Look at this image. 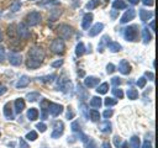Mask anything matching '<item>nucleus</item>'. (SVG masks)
<instances>
[{"label":"nucleus","mask_w":158,"mask_h":148,"mask_svg":"<svg viewBox=\"0 0 158 148\" xmlns=\"http://www.w3.org/2000/svg\"><path fill=\"white\" fill-rule=\"evenodd\" d=\"M46 57L44 49L41 46H33L30 48L28 53H27V59H26V65L28 69H36L38 68L43 59Z\"/></svg>","instance_id":"obj_1"},{"label":"nucleus","mask_w":158,"mask_h":148,"mask_svg":"<svg viewBox=\"0 0 158 148\" xmlns=\"http://www.w3.org/2000/svg\"><path fill=\"white\" fill-rule=\"evenodd\" d=\"M57 33H58V36H59V38H62V39H69L72 36H73V28H72V26H69V25H67V23H60L58 27H57Z\"/></svg>","instance_id":"obj_2"},{"label":"nucleus","mask_w":158,"mask_h":148,"mask_svg":"<svg viewBox=\"0 0 158 148\" xmlns=\"http://www.w3.org/2000/svg\"><path fill=\"white\" fill-rule=\"evenodd\" d=\"M123 37L126 41L128 42H135L137 41L138 38V30H137V26L132 25V26H128L123 30Z\"/></svg>","instance_id":"obj_3"},{"label":"nucleus","mask_w":158,"mask_h":148,"mask_svg":"<svg viewBox=\"0 0 158 148\" xmlns=\"http://www.w3.org/2000/svg\"><path fill=\"white\" fill-rule=\"evenodd\" d=\"M51 51L56 54H63L65 51V44L62 38H56L51 43Z\"/></svg>","instance_id":"obj_4"},{"label":"nucleus","mask_w":158,"mask_h":148,"mask_svg":"<svg viewBox=\"0 0 158 148\" xmlns=\"http://www.w3.org/2000/svg\"><path fill=\"white\" fill-rule=\"evenodd\" d=\"M41 18H42V16H41L40 12L32 11V12H28L26 15L25 20H26V25L27 26H36V25H38L41 22Z\"/></svg>","instance_id":"obj_5"},{"label":"nucleus","mask_w":158,"mask_h":148,"mask_svg":"<svg viewBox=\"0 0 158 148\" xmlns=\"http://www.w3.org/2000/svg\"><path fill=\"white\" fill-rule=\"evenodd\" d=\"M63 112V106L60 104H56V102H49L48 104V113H51L53 117L60 115Z\"/></svg>","instance_id":"obj_6"},{"label":"nucleus","mask_w":158,"mask_h":148,"mask_svg":"<svg viewBox=\"0 0 158 148\" xmlns=\"http://www.w3.org/2000/svg\"><path fill=\"white\" fill-rule=\"evenodd\" d=\"M64 132V125L62 121H56L53 126V132H52V138H59Z\"/></svg>","instance_id":"obj_7"},{"label":"nucleus","mask_w":158,"mask_h":148,"mask_svg":"<svg viewBox=\"0 0 158 148\" xmlns=\"http://www.w3.org/2000/svg\"><path fill=\"white\" fill-rule=\"evenodd\" d=\"M79 137H80V141L83 142L85 148H98L96 143L94 142V139L91 137H89V136H86V134H84L81 132H79Z\"/></svg>","instance_id":"obj_8"},{"label":"nucleus","mask_w":158,"mask_h":148,"mask_svg":"<svg viewBox=\"0 0 158 148\" xmlns=\"http://www.w3.org/2000/svg\"><path fill=\"white\" fill-rule=\"evenodd\" d=\"M16 32H17V36L20 37V38H23V39H26V38H28V36H30V31H28V28H27V25L26 23H23V22H21V23H19L17 26H16Z\"/></svg>","instance_id":"obj_9"},{"label":"nucleus","mask_w":158,"mask_h":148,"mask_svg":"<svg viewBox=\"0 0 158 148\" xmlns=\"http://www.w3.org/2000/svg\"><path fill=\"white\" fill-rule=\"evenodd\" d=\"M9 62H10L11 65H15V67L21 65V63H22L21 54H19L16 52H10L9 53Z\"/></svg>","instance_id":"obj_10"},{"label":"nucleus","mask_w":158,"mask_h":148,"mask_svg":"<svg viewBox=\"0 0 158 148\" xmlns=\"http://www.w3.org/2000/svg\"><path fill=\"white\" fill-rule=\"evenodd\" d=\"M135 16H136V11H135L133 9H128V10L122 15V17H121L120 22H121V23H127L128 21L133 20V18H135Z\"/></svg>","instance_id":"obj_11"},{"label":"nucleus","mask_w":158,"mask_h":148,"mask_svg":"<svg viewBox=\"0 0 158 148\" xmlns=\"http://www.w3.org/2000/svg\"><path fill=\"white\" fill-rule=\"evenodd\" d=\"M93 18H94L93 14H90V12L85 14L84 17H83V21H81V28L83 30H89V27H90V25L93 22Z\"/></svg>","instance_id":"obj_12"},{"label":"nucleus","mask_w":158,"mask_h":148,"mask_svg":"<svg viewBox=\"0 0 158 148\" xmlns=\"http://www.w3.org/2000/svg\"><path fill=\"white\" fill-rule=\"evenodd\" d=\"M118 70H120L121 74L127 75V74L131 72V65H130V63H128L126 59H122V60L120 62V64H118Z\"/></svg>","instance_id":"obj_13"},{"label":"nucleus","mask_w":158,"mask_h":148,"mask_svg":"<svg viewBox=\"0 0 158 148\" xmlns=\"http://www.w3.org/2000/svg\"><path fill=\"white\" fill-rule=\"evenodd\" d=\"M102 30H104V23L98 22V23H95L91 28H89V36H90V37H94V36L99 35Z\"/></svg>","instance_id":"obj_14"},{"label":"nucleus","mask_w":158,"mask_h":148,"mask_svg":"<svg viewBox=\"0 0 158 148\" xmlns=\"http://www.w3.org/2000/svg\"><path fill=\"white\" fill-rule=\"evenodd\" d=\"M38 6H43V7H51V6H59L60 2L59 0H41L37 2Z\"/></svg>","instance_id":"obj_15"},{"label":"nucleus","mask_w":158,"mask_h":148,"mask_svg":"<svg viewBox=\"0 0 158 148\" xmlns=\"http://www.w3.org/2000/svg\"><path fill=\"white\" fill-rule=\"evenodd\" d=\"M99 84V79L96 76H86L84 80V85L86 88H94Z\"/></svg>","instance_id":"obj_16"},{"label":"nucleus","mask_w":158,"mask_h":148,"mask_svg":"<svg viewBox=\"0 0 158 148\" xmlns=\"http://www.w3.org/2000/svg\"><path fill=\"white\" fill-rule=\"evenodd\" d=\"M48 104H49V101H47V100H42L41 101V117H42V120H46L47 118V116H48Z\"/></svg>","instance_id":"obj_17"},{"label":"nucleus","mask_w":158,"mask_h":148,"mask_svg":"<svg viewBox=\"0 0 158 148\" xmlns=\"http://www.w3.org/2000/svg\"><path fill=\"white\" fill-rule=\"evenodd\" d=\"M152 16H153V12L152 11H148V10H144V9H141L139 10V18H141V21L146 22L149 18H152Z\"/></svg>","instance_id":"obj_18"},{"label":"nucleus","mask_w":158,"mask_h":148,"mask_svg":"<svg viewBox=\"0 0 158 148\" xmlns=\"http://www.w3.org/2000/svg\"><path fill=\"white\" fill-rule=\"evenodd\" d=\"M14 104H15V110H16L17 113H20V112L23 111V109H25V100H23V99L19 97V99L15 100Z\"/></svg>","instance_id":"obj_19"},{"label":"nucleus","mask_w":158,"mask_h":148,"mask_svg":"<svg viewBox=\"0 0 158 148\" xmlns=\"http://www.w3.org/2000/svg\"><path fill=\"white\" fill-rule=\"evenodd\" d=\"M28 83H30V79H28V76L27 75H22L20 79H19V81L16 83V88H26L27 85H28Z\"/></svg>","instance_id":"obj_20"},{"label":"nucleus","mask_w":158,"mask_h":148,"mask_svg":"<svg viewBox=\"0 0 158 148\" xmlns=\"http://www.w3.org/2000/svg\"><path fill=\"white\" fill-rule=\"evenodd\" d=\"M107 47H109V49H110L112 53L120 52V51L122 49V46H121L118 42H109V43H107Z\"/></svg>","instance_id":"obj_21"},{"label":"nucleus","mask_w":158,"mask_h":148,"mask_svg":"<svg viewBox=\"0 0 158 148\" xmlns=\"http://www.w3.org/2000/svg\"><path fill=\"white\" fill-rule=\"evenodd\" d=\"M27 117H28L30 121H35V120L38 117V110L35 109V107L28 109V111H27Z\"/></svg>","instance_id":"obj_22"},{"label":"nucleus","mask_w":158,"mask_h":148,"mask_svg":"<svg viewBox=\"0 0 158 148\" xmlns=\"http://www.w3.org/2000/svg\"><path fill=\"white\" fill-rule=\"evenodd\" d=\"M142 38H143V42H144V43H148V42H151V39H152L151 32H149V30H148L147 27H143V28H142Z\"/></svg>","instance_id":"obj_23"},{"label":"nucleus","mask_w":158,"mask_h":148,"mask_svg":"<svg viewBox=\"0 0 158 148\" xmlns=\"http://www.w3.org/2000/svg\"><path fill=\"white\" fill-rule=\"evenodd\" d=\"M112 7L114 9H117V10H123L127 7L126 2L123 0H114L112 1Z\"/></svg>","instance_id":"obj_24"},{"label":"nucleus","mask_w":158,"mask_h":148,"mask_svg":"<svg viewBox=\"0 0 158 148\" xmlns=\"http://www.w3.org/2000/svg\"><path fill=\"white\" fill-rule=\"evenodd\" d=\"M7 35H9V37H10L11 39H14V38H16V37H17V32H16V25L11 23V25L7 27Z\"/></svg>","instance_id":"obj_25"},{"label":"nucleus","mask_w":158,"mask_h":148,"mask_svg":"<svg viewBox=\"0 0 158 148\" xmlns=\"http://www.w3.org/2000/svg\"><path fill=\"white\" fill-rule=\"evenodd\" d=\"M100 131L101 132H104V133H110L111 132V123L106 120V121H104L101 125H100Z\"/></svg>","instance_id":"obj_26"},{"label":"nucleus","mask_w":158,"mask_h":148,"mask_svg":"<svg viewBox=\"0 0 158 148\" xmlns=\"http://www.w3.org/2000/svg\"><path fill=\"white\" fill-rule=\"evenodd\" d=\"M101 105H102V101H101V99H100L99 96H93V97H91V100H90V106H91V107L98 109V107H100Z\"/></svg>","instance_id":"obj_27"},{"label":"nucleus","mask_w":158,"mask_h":148,"mask_svg":"<svg viewBox=\"0 0 158 148\" xmlns=\"http://www.w3.org/2000/svg\"><path fill=\"white\" fill-rule=\"evenodd\" d=\"M85 53V47H84V43L83 42H79L75 47V54L77 57H81L83 54Z\"/></svg>","instance_id":"obj_28"},{"label":"nucleus","mask_w":158,"mask_h":148,"mask_svg":"<svg viewBox=\"0 0 158 148\" xmlns=\"http://www.w3.org/2000/svg\"><path fill=\"white\" fill-rule=\"evenodd\" d=\"M127 97L131 99V100H136V99H138V91H137L136 89H133V88L127 89Z\"/></svg>","instance_id":"obj_29"},{"label":"nucleus","mask_w":158,"mask_h":148,"mask_svg":"<svg viewBox=\"0 0 158 148\" xmlns=\"http://www.w3.org/2000/svg\"><path fill=\"white\" fill-rule=\"evenodd\" d=\"M139 144H141V141L137 136H132L130 138V146L131 148H139Z\"/></svg>","instance_id":"obj_30"},{"label":"nucleus","mask_w":158,"mask_h":148,"mask_svg":"<svg viewBox=\"0 0 158 148\" xmlns=\"http://www.w3.org/2000/svg\"><path fill=\"white\" fill-rule=\"evenodd\" d=\"M107 90H109V84L107 83H102L96 88V92L98 94H106Z\"/></svg>","instance_id":"obj_31"},{"label":"nucleus","mask_w":158,"mask_h":148,"mask_svg":"<svg viewBox=\"0 0 158 148\" xmlns=\"http://www.w3.org/2000/svg\"><path fill=\"white\" fill-rule=\"evenodd\" d=\"M4 115H5L7 118H10V120H12V118H14V115H12V111H11V106H10V104H5V106H4Z\"/></svg>","instance_id":"obj_32"},{"label":"nucleus","mask_w":158,"mask_h":148,"mask_svg":"<svg viewBox=\"0 0 158 148\" xmlns=\"http://www.w3.org/2000/svg\"><path fill=\"white\" fill-rule=\"evenodd\" d=\"M78 94H79V97L81 100H84L85 97H88V91L85 89H83V86L80 84H78Z\"/></svg>","instance_id":"obj_33"},{"label":"nucleus","mask_w":158,"mask_h":148,"mask_svg":"<svg viewBox=\"0 0 158 148\" xmlns=\"http://www.w3.org/2000/svg\"><path fill=\"white\" fill-rule=\"evenodd\" d=\"M90 120L94 121V122H96V121L100 120V113H99L98 110H94V109L90 110Z\"/></svg>","instance_id":"obj_34"},{"label":"nucleus","mask_w":158,"mask_h":148,"mask_svg":"<svg viewBox=\"0 0 158 148\" xmlns=\"http://www.w3.org/2000/svg\"><path fill=\"white\" fill-rule=\"evenodd\" d=\"M98 5H99V0H89V2H86L85 7H86V10H94Z\"/></svg>","instance_id":"obj_35"},{"label":"nucleus","mask_w":158,"mask_h":148,"mask_svg":"<svg viewBox=\"0 0 158 148\" xmlns=\"http://www.w3.org/2000/svg\"><path fill=\"white\" fill-rule=\"evenodd\" d=\"M20 7H21V1H20V0H14V2H12V4H11V6H10V9H11V11H12V12L19 11V10H20Z\"/></svg>","instance_id":"obj_36"},{"label":"nucleus","mask_w":158,"mask_h":148,"mask_svg":"<svg viewBox=\"0 0 158 148\" xmlns=\"http://www.w3.org/2000/svg\"><path fill=\"white\" fill-rule=\"evenodd\" d=\"M110 42V37L109 36H102V38H101V41H100V46H99V52H102L104 49V44H107Z\"/></svg>","instance_id":"obj_37"},{"label":"nucleus","mask_w":158,"mask_h":148,"mask_svg":"<svg viewBox=\"0 0 158 148\" xmlns=\"http://www.w3.org/2000/svg\"><path fill=\"white\" fill-rule=\"evenodd\" d=\"M26 99H27L30 102H33V101H36L37 99H40V94H38V92H30V94L26 95Z\"/></svg>","instance_id":"obj_38"},{"label":"nucleus","mask_w":158,"mask_h":148,"mask_svg":"<svg viewBox=\"0 0 158 148\" xmlns=\"http://www.w3.org/2000/svg\"><path fill=\"white\" fill-rule=\"evenodd\" d=\"M104 104H105V106H114V105H116L117 104V100L116 99H114V97H106L105 99V101H104Z\"/></svg>","instance_id":"obj_39"},{"label":"nucleus","mask_w":158,"mask_h":148,"mask_svg":"<svg viewBox=\"0 0 158 148\" xmlns=\"http://www.w3.org/2000/svg\"><path fill=\"white\" fill-rule=\"evenodd\" d=\"M54 78H56V74H51V75L41 76V78H38V80H41V81H43V83H49V81H52Z\"/></svg>","instance_id":"obj_40"},{"label":"nucleus","mask_w":158,"mask_h":148,"mask_svg":"<svg viewBox=\"0 0 158 148\" xmlns=\"http://www.w3.org/2000/svg\"><path fill=\"white\" fill-rule=\"evenodd\" d=\"M112 94H114V96H116V97H118V99H122V97H123L122 90H121V89H117V86H115V88L112 89Z\"/></svg>","instance_id":"obj_41"},{"label":"nucleus","mask_w":158,"mask_h":148,"mask_svg":"<svg viewBox=\"0 0 158 148\" xmlns=\"http://www.w3.org/2000/svg\"><path fill=\"white\" fill-rule=\"evenodd\" d=\"M26 138L28 141H36L37 139V132L36 131H30L27 134H26Z\"/></svg>","instance_id":"obj_42"},{"label":"nucleus","mask_w":158,"mask_h":148,"mask_svg":"<svg viewBox=\"0 0 158 148\" xmlns=\"http://www.w3.org/2000/svg\"><path fill=\"white\" fill-rule=\"evenodd\" d=\"M146 83H147V79H146L144 76H141V78H138V80L136 81V84H137V86H138V88H144Z\"/></svg>","instance_id":"obj_43"},{"label":"nucleus","mask_w":158,"mask_h":148,"mask_svg":"<svg viewBox=\"0 0 158 148\" xmlns=\"http://www.w3.org/2000/svg\"><path fill=\"white\" fill-rule=\"evenodd\" d=\"M80 111L83 112V115H84V117H85V118H89V113H88V107H86V105H85L84 102H81V104H80Z\"/></svg>","instance_id":"obj_44"},{"label":"nucleus","mask_w":158,"mask_h":148,"mask_svg":"<svg viewBox=\"0 0 158 148\" xmlns=\"http://www.w3.org/2000/svg\"><path fill=\"white\" fill-rule=\"evenodd\" d=\"M70 127H72V131H73V132H78V133L81 132V130H80V125H79L78 121H74V122L72 123Z\"/></svg>","instance_id":"obj_45"},{"label":"nucleus","mask_w":158,"mask_h":148,"mask_svg":"<svg viewBox=\"0 0 158 148\" xmlns=\"http://www.w3.org/2000/svg\"><path fill=\"white\" fill-rule=\"evenodd\" d=\"M36 128H37L40 132H46L47 126H46L43 122H40V123H37V125H36Z\"/></svg>","instance_id":"obj_46"},{"label":"nucleus","mask_w":158,"mask_h":148,"mask_svg":"<svg viewBox=\"0 0 158 148\" xmlns=\"http://www.w3.org/2000/svg\"><path fill=\"white\" fill-rule=\"evenodd\" d=\"M62 65H63V59H58V60H56V62L52 63V67L53 68H59Z\"/></svg>","instance_id":"obj_47"},{"label":"nucleus","mask_w":158,"mask_h":148,"mask_svg":"<svg viewBox=\"0 0 158 148\" xmlns=\"http://www.w3.org/2000/svg\"><path fill=\"white\" fill-rule=\"evenodd\" d=\"M111 84H112L114 86H117V85H120V84H121V80H120V78H117V76H114V78L111 79Z\"/></svg>","instance_id":"obj_48"},{"label":"nucleus","mask_w":158,"mask_h":148,"mask_svg":"<svg viewBox=\"0 0 158 148\" xmlns=\"http://www.w3.org/2000/svg\"><path fill=\"white\" fill-rule=\"evenodd\" d=\"M106 72H107L109 74L114 73V72H115V65H114V64H111V63H110V64H107V65H106Z\"/></svg>","instance_id":"obj_49"},{"label":"nucleus","mask_w":158,"mask_h":148,"mask_svg":"<svg viewBox=\"0 0 158 148\" xmlns=\"http://www.w3.org/2000/svg\"><path fill=\"white\" fill-rule=\"evenodd\" d=\"M4 59H5V48L0 46V63L4 62Z\"/></svg>","instance_id":"obj_50"},{"label":"nucleus","mask_w":158,"mask_h":148,"mask_svg":"<svg viewBox=\"0 0 158 148\" xmlns=\"http://www.w3.org/2000/svg\"><path fill=\"white\" fill-rule=\"evenodd\" d=\"M112 113H114V112H112V110H105L102 115H104V117H105V118H109L110 116H112Z\"/></svg>","instance_id":"obj_51"},{"label":"nucleus","mask_w":158,"mask_h":148,"mask_svg":"<svg viewBox=\"0 0 158 148\" xmlns=\"http://www.w3.org/2000/svg\"><path fill=\"white\" fill-rule=\"evenodd\" d=\"M20 148H30V147H28V144L25 142V139H23V138H20Z\"/></svg>","instance_id":"obj_52"},{"label":"nucleus","mask_w":158,"mask_h":148,"mask_svg":"<svg viewBox=\"0 0 158 148\" xmlns=\"http://www.w3.org/2000/svg\"><path fill=\"white\" fill-rule=\"evenodd\" d=\"M114 143H115V146H116V147H118V146H120V143H121V137L115 136V137H114Z\"/></svg>","instance_id":"obj_53"},{"label":"nucleus","mask_w":158,"mask_h":148,"mask_svg":"<svg viewBox=\"0 0 158 148\" xmlns=\"http://www.w3.org/2000/svg\"><path fill=\"white\" fill-rule=\"evenodd\" d=\"M142 2L146 5V6H152L154 4V0H142Z\"/></svg>","instance_id":"obj_54"},{"label":"nucleus","mask_w":158,"mask_h":148,"mask_svg":"<svg viewBox=\"0 0 158 148\" xmlns=\"http://www.w3.org/2000/svg\"><path fill=\"white\" fill-rule=\"evenodd\" d=\"M142 148H152V144H151V142H149V141H144V142H143V146H142Z\"/></svg>","instance_id":"obj_55"},{"label":"nucleus","mask_w":158,"mask_h":148,"mask_svg":"<svg viewBox=\"0 0 158 148\" xmlns=\"http://www.w3.org/2000/svg\"><path fill=\"white\" fill-rule=\"evenodd\" d=\"M146 76L149 78V80H154V74L151 72H146Z\"/></svg>","instance_id":"obj_56"},{"label":"nucleus","mask_w":158,"mask_h":148,"mask_svg":"<svg viewBox=\"0 0 158 148\" xmlns=\"http://www.w3.org/2000/svg\"><path fill=\"white\" fill-rule=\"evenodd\" d=\"M73 116H74L73 111L70 110V107H68V113H67V117H68V118H73Z\"/></svg>","instance_id":"obj_57"},{"label":"nucleus","mask_w":158,"mask_h":148,"mask_svg":"<svg viewBox=\"0 0 158 148\" xmlns=\"http://www.w3.org/2000/svg\"><path fill=\"white\" fill-rule=\"evenodd\" d=\"M6 90H7V89H6V86H0V96H1V95H4V94L6 92Z\"/></svg>","instance_id":"obj_58"},{"label":"nucleus","mask_w":158,"mask_h":148,"mask_svg":"<svg viewBox=\"0 0 158 148\" xmlns=\"http://www.w3.org/2000/svg\"><path fill=\"white\" fill-rule=\"evenodd\" d=\"M128 2L132 4V5H137V4L139 2V0H128Z\"/></svg>","instance_id":"obj_59"},{"label":"nucleus","mask_w":158,"mask_h":148,"mask_svg":"<svg viewBox=\"0 0 158 148\" xmlns=\"http://www.w3.org/2000/svg\"><path fill=\"white\" fill-rule=\"evenodd\" d=\"M149 28H151L152 31H156V30H154V21H151V23H149Z\"/></svg>","instance_id":"obj_60"},{"label":"nucleus","mask_w":158,"mask_h":148,"mask_svg":"<svg viewBox=\"0 0 158 148\" xmlns=\"http://www.w3.org/2000/svg\"><path fill=\"white\" fill-rule=\"evenodd\" d=\"M121 148H128V144L127 143H122L121 144Z\"/></svg>","instance_id":"obj_61"},{"label":"nucleus","mask_w":158,"mask_h":148,"mask_svg":"<svg viewBox=\"0 0 158 148\" xmlns=\"http://www.w3.org/2000/svg\"><path fill=\"white\" fill-rule=\"evenodd\" d=\"M1 41H2V32L0 31V42H1Z\"/></svg>","instance_id":"obj_62"},{"label":"nucleus","mask_w":158,"mask_h":148,"mask_svg":"<svg viewBox=\"0 0 158 148\" xmlns=\"http://www.w3.org/2000/svg\"><path fill=\"white\" fill-rule=\"evenodd\" d=\"M0 136H1V133H0Z\"/></svg>","instance_id":"obj_63"}]
</instances>
